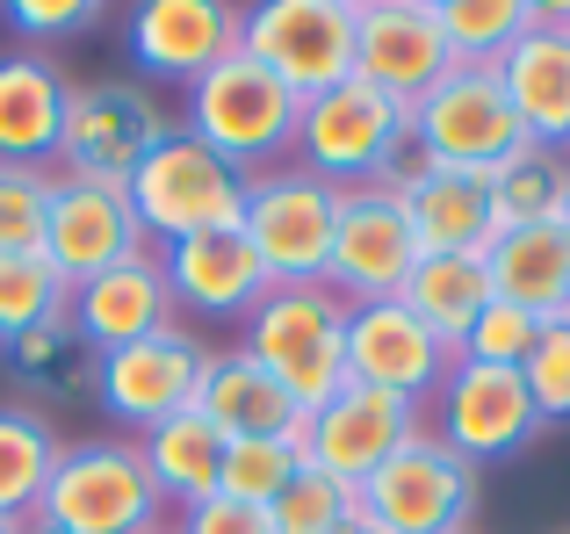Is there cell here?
<instances>
[{
  "label": "cell",
  "mask_w": 570,
  "mask_h": 534,
  "mask_svg": "<svg viewBox=\"0 0 570 534\" xmlns=\"http://www.w3.org/2000/svg\"><path fill=\"white\" fill-rule=\"evenodd\" d=\"M289 159L318 181H333L340 196L354 188H390L412 167V109L390 101L368 80H340L325 95H304Z\"/></svg>",
  "instance_id": "obj_1"
},
{
  "label": "cell",
  "mask_w": 570,
  "mask_h": 534,
  "mask_svg": "<svg viewBox=\"0 0 570 534\" xmlns=\"http://www.w3.org/2000/svg\"><path fill=\"white\" fill-rule=\"evenodd\" d=\"M238 347L296 397V412H318L347 390V304L325 281L304 289H267L253 318L238 325Z\"/></svg>",
  "instance_id": "obj_2"
},
{
  "label": "cell",
  "mask_w": 570,
  "mask_h": 534,
  "mask_svg": "<svg viewBox=\"0 0 570 534\" xmlns=\"http://www.w3.org/2000/svg\"><path fill=\"white\" fill-rule=\"evenodd\" d=\"M37 527L58 534H159L167 527V498L145 477V455L130 434H87L66 441L51 484H43Z\"/></svg>",
  "instance_id": "obj_3"
},
{
  "label": "cell",
  "mask_w": 570,
  "mask_h": 534,
  "mask_svg": "<svg viewBox=\"0 0 570 534\" xmlns=\"http://www.w3.org/2000/svg\"><path fill=\"white\" fill-rule=\"evenodd\" d=\"M296 116H304V95H289V87L267 66H253L246 51L217 58L181 101V130L195 145H209L217 159H232L238 174L282 167L289 145H296Z\"/></svg>",
  "instance_id": "obj_4"
},
{
  "label": "cell",
  "mask_w": 570,
  "mask_h": 534,
  "mask_svg": "<svg viewBox=\"0 0 570 534\" xmlns=\"http://www.w3.org/2000/svg\"><path fill=\"white\" fill-rule=\"evenodd\" d=\"M130 210H138L145 246H181L195 231H224L246 217V174L232 159H217L209 145H195L181 123L145 152V167L124 181Z\"/></svg>",
  "instance_id": "obj_5"
},
{
  "label": "cell",
  "mask_w": 570,
  "mask_h": 534,
  "mask_svg": "<svg viewBox=\"0 0 570 534\" xmlns=\"http://www.w3.org/2000/svg\"><path fill=\"white\" fill-rule=\"evenodd\" d=\"M238 231H246V246L261 254L275 289L325 281L333 231H340V188L318 181V174H304L296 159L261 167V174H246V217H238Z\"/></svg>",
  "instance_id": "obj_6"
},
{
  "label": "cell",
  "mask_w": 570,
  "mask_h": 534,
  "mask_svg": "<svg viewBox=\"0 0 570 534\" xmlns=\"http://www.w3.org/2000/svg\"><path fill=\"white\" fill-rule=\"evenodd\" d=\"M520 145H528V130L505 101L499 66H448L412 101V159H426V167L499 174Z\"/></svg>",
  "instance_id": "obj_7"
},
{
  "label": "cell",
  "mask_w": 570,
  "mask_h": 534,
  "mask_svg": "<svg viewBox=\"0 0 570 534\" xmlns=\"http://www.w3.org/2000/svg\"><path fill=\"white\" fill-rule=\"evenodd\" d=\"M238 51L289 95H325L354 80V0H261L238 14Z\"/></svg>",
  "instance_id": "obj_8"
},
{
  "label": "cell",
  "mask_w": 570,
  "mask_h": 534,
  "mask_svg": "<svg viewBox=\"0 0 570 534\" xmlns=\"http://www.w3.org/2000/svg\"><path fill=\"white\" fill-rule=\"evenodd\" d=\"M167 109L153 87L138 80H87L66 95V138H58V174L66 181H116L145 167L159 138H167Z\"/></svg>",
  "instance_id": "obj_9"
},
{
  "label": "cell",
  "mask_w": 570,
  "mask_h": 534,
  "mask_svg": "<svg viewBox=\"0 0 570 534\" xmlns=\"http://www.w3.org/2000/svg\"><path fill=\"white\" fill-rule=\"evenodd\" d=\"M476 477H484V469L462 463L448 441L412 434L376 477L362 484V521L383 527V534H470Z\"/></svg>",
  "instance_id": "obj_10"
},
{
  "label": "cell",
  "mask_w": 570,
  "mask_h": 534,
  "mask_svg": "<svg viewBox=\"0 0 570 534\" xmlns=\"http://www.w3.org/2000/svg\"><path fill=\"white\" fill-rule=\"evenodd\" d=\"M426 434L448 441L462 463H505L542 434V412H534L520 368H484V362H455L448 383L426 405Z\"/></svg>",
  "instance_id": "obj_11"
},
{
  "label": "cell",
  "mask_w": 570,
  "mask_h": 534,
  "mask_svg": "<svg viewBox=\"0 0 570 534\" xmlns=\"http://www.w3.org/2000/svg\"><path fill=\"white\" fill-rule=\"evenodd\" d=\"M203 368H209V339L174 318L167 333L138 339V347L101 354V405L95 412L109 426H130V441H138L145 426H159V419H174V412L195 405Z\"/></svg>",
  "instance_id": "obj_12"
},
{
  "label": "cell",
  "mask_w": 570,
  "mask_h": 534,
  "mask_svg": "<svg viewBox=\"0 0 570 534\" xmlns=\"http://www.w3.org/2000/svg\"><path fill=\"white\" fill-rule=\"evenodd\" d=\"M455 354L433 325H419L397 296L383 304H347V383H368V390H390L404 405L426 412L433 390L448 383Z\"/></svg>",
  "instance_id": "obj_13"
},
{
  "label": "cell",
  "mask_w": 570,
  "mask_h": 534,
  "mask_svg": "<svg viewBox=\"0 0 570 534\" xmlns=\"http://www.w3.org/2000/svg\"><path fill=\"white\" fill-rule=\"evenodd\" d=\"M412 267H419V239L390 188L340 196V231H333V260H325V289L340 304H383L412 281Z\"/></svg>",
  "instance_id": "obj_14"
},
{
  "label": "cell",
  "mask_w": 570,
  "mask_h": 534,
  "mask_svg": "<svg viewBox=\"0 0 570 534\" xmlns=\"http://www.w3.org/2000/svg\"><path fill=\"white\" fill-rule=\"evenodd\" d=\"M412 434H426V412L419 405H404L390 390H368V383H347L333 405H318L304 419V463L362 492Z\"/></svg>",
  "instance_id": "obj_15"
},
{
  "label": "cell",
  "mask_w": 570,
  "mask_h": 534,
  "mask_svg": "<svg viewBox=\"0 0 570 534\" xmlns=\"http://www.w3.org/2000/svg\"><path fill=\"white\" fill-rule=\"evenodd\" d=\"M145 254V231L138 210L116 181H66L58 174V196H51V225H43V260L66 289L109 275V267L138 260Z\"/></svg>",
  "instance_id": "obj_16"
},
{
  "label": "cell",
  "mask_w": 570,
  "mask_h": 534,
  "mask_svg": "<svg viewBox=\"0 0 570 534\" xmlns=\"http://www.w3.org/2000/svg\"><path fill=\"white\" fill-rule=\"evenodd\" d=\"M448 72V37L433 0H354V80L412 109Z\"/></svg>",
  "instance_id": "obj_17"
},
{
  "label": "cell",
  "mask_w": 570,
  "mask_h": 534,
  "mask_svg": "<svg viewBox=\"0 0 570 534\" xmlns=\"http://www.w3.org/2000/svg\"><path fill=\"white\" fill-rule=\"evenodd\" d=\"M238 14L246 8H224V0H145L130 8V66L145 80H181L195 87L217 58L238 51Z\"/></svg>",
  "instance_id": "obj_18"
},
{
  "label": "cell",
  "mask_w": 570,
  "mask_h": 534,
  "mask_svg": "<svg viewBox=\"0 0 570 534\" xmlns=\"http://www.w3.org/2000/svg\"><path fill=\"white\" fill-rule=\"evenodd\" d=\"M159 267H167L174 310H188V318H232V325H246L253 304L275 289L267 267H261V254L246 246V231H238V225L195 231V239H181V246H159Z\"/></svg>",
  "instance_id": "obj_19"
},
{
  "label": "cell",
  "mask_w": 570,
  "mask_h": 534,
  "mask_svg": "<svg viewBox=\"0 0 570 534\" xmlns=\"http://www.w3.org/2000/svg\"><path fill=\"white\" fill-rule=\"evenodd\" d=\"M390 196L412 217L419 254H491L499 246V202H491V174H462V167H412L390 181Z\"/></svg>",
  "instance_id": "obj_20"
},
{
  "label": "cell",
  "mask_w": 570,
  "mask_h": 534,
  "mask_svg": "<svg viewBox=\"0 0 570 534\" xmlns=\"http://www.w3.org/2000/svg\"><path fill=\"white\" fill-rule=\"evenodd\" d=\"M66 318L80 325V339L95 354H116V347H138V339L167 333V325H174V289H167L159 254L145 246L138 260H124V267H109V275L80 281V289L66 296Z\"/></svg>",
  "instance_id": "obj_21"
},
{
  "label": "cell",
  "mask_w": 570,
  "mask_h": 534,
  "mask_svg": "<svg viewBox=\"0 0 570 534\" xmlns=\"http://www.w3.org/2000/svg\"><path fill=\"white\" fill-rule=\"evenodd\" d=\"M72 80L43 51H0V167H51L66 138Z\"/></svg>",
  "instance_id": "obj_22"
},
{
  "label": "cell",
  "mask_w": 570,
  "mask_h": 534,
  "mask_svg": "<svg viewBox=\"0 0 570 534\" xmlns=\"http://www.w3.org/2000/svg\"><path fill=\"white\" fill-rule=\"evenodd\" d=\"M0 362L29 390V412H43V419L51 412H95L101 405V354L80 339L72 318H43L37 333L8 339Z\"/></svg>",
  "instance_id": "obj_23"
},
{
  "label": "cell",
  "mask_w": 570,
  "mask_h": 534,
  "mask_svg": "<svg viewBox=\"0 0 570 534\" xmlns=\"http://www.w3.org/2000/svg\"><path fill=\"white\" fill-rule=\"evenodd\" d=\"M505 101H513L528 145H563L570 152V22H528V37L499 58Z\"/></svg>",
  "instance_id": "obj_24"
},
{
  "label": "cell",
  "mask_w": 570,
  "mask_h": 534,
  "mask_svg": "<svg viewBox=\"0 0 570 534\" xmlns=\"http://www.w3.org/2000/svg\"><path fill=\"white\" fill-rule=\"evenodd\" d=\"M195 412L217 426L224 441H253V434H304V412L296 397L253 362L246 347H209L203 390H195Z\"/></svg>",
  "instance_id": "obj_25"
},
{
  "label": "cell",
  "mask_w": 570,
  "mask_h": 534,
  "mask_svg": "<svg viewBox=\"0 0 570 534\" xmlns=\"http://www.w3.org/2000/svg\"><path fill=\"white\" fill-rule=\"evenodd\" d=\"M491 267V296L528 318L557 325L570 318V231L563 225H520V231H499V246L484 254Z\"/></svg>",
  "instance_id": "obj_26"
},
{
  "label": "cell",
  "mask_w": 570,
  "mask_h": 534,
  "mask_svg": "<svg viewBox=\"0 0 570 534\" xmlns=\"http://www.w3.org/2000/svg\"><path fill=\"white\" fill-rule=\"evenodd\" d=\"M397 304L419 325H433L448 339V354H455L470 339V325L491 310V267H484V254H419L412 281L397 289Z\"/></svg>",
  "instance_id": "obj_27"
},
{
  "label": "cell",
  "mask_w": 570,
  "mask_h": 534,
  "mask_svg": "<svg viewBox=\"0 0 570 534\" xmlns=\"http://www.w3.org/2000/svg\"><path fill=\"white\" fill-rule=\"evenodd\" d=\"M138 455H145V477L159 484V498H167L174 513L195 506V498L217 492V469H224V434L203 419V412H174V419L145 426L138 434Z\"/></svg>",
  "instance_id": "obj_28"
},
{
  "label": "cell",
  "mask_w": 570,
  "mask_h": 534,
  "mask_svg": "<svg viewBox=\"0 0 570 534\" xmlns=\"http://www.w3.org/2000/svg\"><path fill=\"white\" fill-rule=\"evenodd\" d=\"M58 455H66L58 419L29 405H0V521H37Z\"/></svg>",
  "instance_id": "obj_29"
},
{
  "label": "cell",
  "mask_w": 570,
  "mask_h": 534,
  "mask_svg": "<svg viewBox=\"0 0 570 534\" xmlns=\"http://www.w3.org/2000/svg\"><path fill=\"white\" fill-rule=\"evenodd\" d=\"M491 202H499V231L563 225V210H570V152L563 145H520V152L491 174Z\"/></svg>",
  "instance_id": "obj_30"
},
{
  "label": "cell",
  "mask_w": 570,
  "mask_h": 534,
  "mask_svg": "<svg viewBox=\"0 0 570 534\" xmlns=\"http://www.w3.org/2000/svg\"><path fill=\"white\" fill-rule=\"evenodd\" d=\"M304 434H253V441H224V469H217V492L238 498V506H275L296 477H304Z\"/></svg>",
  "instance_id": "obj_31"
},
{
  "label": "cell",
  "mask_w": 570,
  "mask_h": 534,
  "mask_svg": "<svg viewBox=\"0 0 570 534\" xmlns=\"http://www.w3.org/2000/svg\"><path fill=\"white\" fill-rule=\"evenodd\" d=\"M448 37V66H499L528 37V0H433Z\"/></svg>",
  "instance_id": "obj_32"
},
{
  "label": "cell",
  "mask_w": 570,
  "mask_h": 534,
  "mask_svg": "<svg viewBox=\"0 0 570 534\" xmlns=\"http://www.w3.org/2000/svg\"><path fill=\"white\" fill-rule=\"evenodd\" d=\"M66 281L51 275L43 254H0V347L37 333L43 318H66Z\"/></svg>",
  "instance_id": "obj_33"
},
{
  "label": "cell",
  "mask_w": 570,
  "mask_h": 534,
  "mask_svg": "<svg viewBox=\"0 0 570 534\" xmlns=\"http://www.w3.org/2000/svg\"><path fill=\"white\" fill-rule=\"evenodd\" d=\"M354 521H362V492L325 477V469H304V477L267 506V534H347Z\"/></svg>",
  "instance_id": "obj_34"
},
{
  "label": "cell",
  "mask_w": 570,
  "mask_h": 534,
  "mask_svg": "<svg viewBox=\"0 0 570 534\" xmlns=\"http://www.w3.org/2000/svg\"><path fill=\"white\" fill-rule=\"evenodd\" d=\"M58 174L51 167H0V254H43Z\"/></svg>",
  "instance_id": "obj_35"
},
{
  "label": "cell",
  "mask_w": 570,
  "mask_h": 534,
  "mask_svg": "<svg viewBox=\"0 0 570 534\" xmlns=\"http://www.w3.org/2000/svg\"><path fill=\"white\" fill-rule=\"evenodd\" d=\"M534 339H542V318H528V310L499 304L491 296V310L470 325V339L455 347V362H484V368H520L534 354Z\"/></svg>",
  "instance_id": "obj_36"
},
{
  "label": "cell",
  "mask_w": 570,
  "mask_h": 534,
  "mask_svg": "<svg viewBox=\"0 0 570 534\" xmlns=\"http://www.w3.org/2000/svg\"><path fill=\"white\" fill-rule=\"evenodd\" d=\"M520 383H528V397H534V412H542V426H570V318L542 325L534 354L520 362Z\"/></svg>",
  "instance_id": "obj_37"
},
{
  "label": "cell",
  "mask_w": 570,
  "mask_h": 534,
  "mask_svg": "<svg viewBox=\"0 0 570 534\" xmlns=\"http://www.w3.org/2000/svg\"><path fill=\"white\" fill-rule=\"evenodd\" d=\"M0 22H8L14 37H72V29L101 22V8L95 0H8Z\"/></svg>",
  "instance_id": "obj_38"
},
{
  "label": "cell",
  "mask_w": 570,
  "mask_h": 534,
  "mask_svg": "<svg viewBox=\"0 0 570 534\" xmlns=\"http://www.w3.org/2000/svg\"><path fill=\"white\" fill-rule=\"evenodd\" d=\"M167 534H267V513L261 506H238V498H224V492H209V498H195V506L174 513Z\"/></svg>",
  "instance_id": "obj_39"
},
{
  "label": "cell",
  "mask_w": 570,
  "mask_h": 534,
  "mask_svg": "<svg viewBox=\"0 0 570 534\" xmlns=\"http://www.w3.org/2000/svg\"><path fill=\"white\" fill-rule=\"evenodd\" d=\"M0 534H29V521H0Z\"/></svg>",
  "instance_id": "obj_40"
},
{
  "label": "cell",
  "mask_w": 570,
  "mask_h": 534,
  "mask_svg": "<svg viewBox=\"0 0 570 534\" xmlns=\"http://www.w3.org/2000/svg\"><path fill=\"white\" fill-rule=\"evenodd\" d=\"M347 534H383V527H368V521H354V527H347Z\"/></svg>",
  "instance_id": "obj_41"
},
{
  "label": "cell",
  "mask_w": 570,
  "mask_h": 534,
  "mask_svg": "<svg viewBox=\"0 0 570 534\" xmlns=\"http://www.w3.org/2000/svg\"><path fill=\"white\" fill-rule=\"evenodd\" d=\"M29 534H58V527H37V521H29Z\"/></svg>",
  "instance_id": "obj_42"
},
{
  "label": "cell",
  "mask_w": 570,
  "mask_h": 534,
  "mask_svg": "<svg viewBox=\"0 0 570 534\" xmlns=\"http://www.w3.org/2000/svg\"><path fill=\"white\" fill-rule=\"evenodd\" d=\"M563 231H570V210H563Z\"/></svg>",
  "instance_id": "obj_43"
},
{
  "label": "cell",
  "mask_w": 570,
  "mask_h": 534,
  "mask_svg": "<svg viewBox=\"0 0 570 534\" xmlns=\"http://www.w3.org/2000/svg\"><path fill=\"white\" fill-rule=\"evenodd\" d=\"M159 534H167V527H159Z\"/></svg>",
  "instance_id": "obj_44"
}]
</instances>
